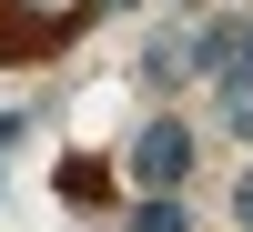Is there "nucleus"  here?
<instances>
[{"instance_id":"39448f33","label":"nucleus","mask_w":253,"mask_h":232,"mask_svg":"<svg viewBox=\"0 0 253 232\" xmlns=\"http://www.w3.org/2000/svg\"><path fill=\"white\" fill-rule=\"evenodd\" d=\"M233 212H243V222H253V172H243V192H233Z\"/></svg>"},{"instance_id":"423d86ee","label":"nucleus","mask_w":253,"mask_h":232,"mask_svg":"<svg viewBox=\"0 0 253 232\" xmlns=\"http://www.w3.org/2000/svg\"><path fill=\"white\" fill-rule=\"evenodd\" d=\"M10 132H20V121H0V141H10Z\"/></svg>"},{"instance_id":"f257e3e1","label":"nucleus","mask_w":253,"mask_h":232,"mask_svg":"<svg viewBox=\"0 0 253 232\" xmlns=\"http://www.w3.org/2000/svg\"><path fill=\"white\" fill-rule=\"evenodd\" d=\"M182 172H193V132H182V121H152V132L132 141V182L142 192H172Z\"/></svg>"},{"instance_id":"f03ea898","label":"nucleus","mask_w":253,"mask_h":232,"mask_svg":"<svg viewBox=\"0 0 253 232\" xmlns=\"http://www.w3.org/2000/svg\"><path fill=\"white\" fill-rule=\"evenodd\" d=\"M193 61H203L213 81H233V71H253V20H203Z\"/></svg>"},{"instance_id":"7ed1b4c3","label":"nucleus","mask_w":253,"mask_h":232,"mask_svg":"<svg viewBox=\"0 0 253 232\" xmlns=\"http://www.w3.org/2000/svg\"><path fill=\"white\" fill-rule=\"evenodd\" d=\"M223 121L253 141V71H233V81H223Z\"/></svg>"},{"instance_id":"20e7f679","label":"nucleus","mask_w":253,"mask_h":232,"mask_svg":"<svg viewBox=\"0 0 253 232\" xmlns=\"http://www.w3.org/2000/svg\"><path fill=\"white\" fill-rule=\"evenodd\" d=\"M132 232H182V212H172V202L152 192V202H142V222H132Z\"/></svg>"}]
</instances>
